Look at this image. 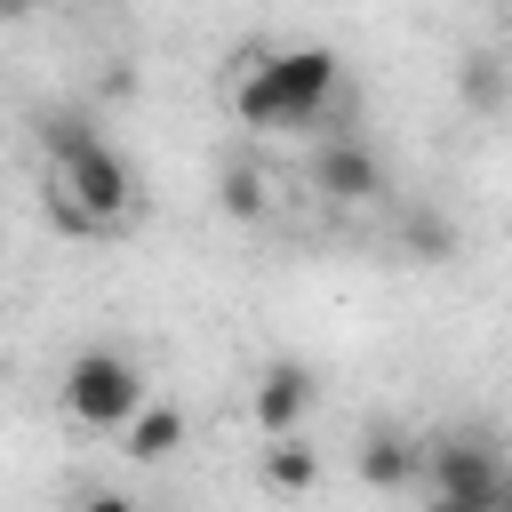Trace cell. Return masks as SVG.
I'll return each instance as SVG.
<instances>
[{"mask_svg": "<svg viewBox=\"0 0 512 512\" xmlns=\"http://www.w3.org/2000/svg\"><path fill=\"white\" fill-rule=\"evenodd\" d=\"M328 96H336V56L328 48H272V56L248 64L232 104H240L248 128H304V120H320Z\"/></svg>", "mask_w": 512, "mask_h": 512, "instance_id": "cell-1", "label": "cell"}, {"mask_svg": "<svg viewBox=\"0 0 512 512\" xmlns=\"http://www.w3.org/2000/svg\"><path fill=\"white\" fill-rule=\"evenodd\" d=\"M48 184L56 192H72L88 216H104L112 232L128 224V208H136V176H128V160L72 112V120H48Z\"/></svg>", "mask_w": 512, "mask_h": 512, "instance_id": "cell-2", "label": "cell"}, {"mask_svg": "<svg viewBox=\"0 0 512 512\" xmlns=\"http://www.w3.org/2000/svg\"><path fill=\"white\" fill-rule=\"evenodd\" d=\"M144 408H152V392H144V368L128 352H104L96 344V352H80L64 368V416L88 424V432H128Z\"/></svg>", "mask_w": 512, "mask_h": 512, "instance_id": "cell-3", "label": "cell"}, {"mask_svg": "<svg viewBox=\"0 0 512 512\" xmlns=\"http://www.w3.org/2000/svg\"><path fill=\"white\" fill-rule=\"evenodd\" d=\"M424 472H432V496H504V464L488 440L456 432V440H432L424 448Z\"/></svg>", "mask_w": 512, "mask_h": 512, "instance_id": "cell-4", "label": "cell"}, {"mask_svg": "<svg viewBox=\"0 0 512 512\" xmlns=\"http://www.w3.org/2000/svg\"><path fill=\"white\" fill-rule=\"evenodd\" d=\"M312 192H320V200H336V208H360V200H376V192H384V168H376V152H368V144L328 136V144L312 152Z\"/></svg>", "mask_w": 512, "mask_h": 512, "instance_id": "cell-5", "label": "cell"}, {"mask_svg": "<svg viewBox=\"0 0 512 512\" xmlns=\"http://www.w3.org/2000/svg\"><path fill=\"white\" fill-rule=\"evenodd\" d=\"M312 400H320V384H312L304 360H264V376H256V432H264V440L296 432Z\"/></svg>", "mask_w": 512, "mask_h": 512, "instance_id": "cell-6", "label": "cell"}, {"mask_svg": "<svg viewBox=\"0 0 512 512\" xmlns=\"http://www.w3.org/2000/svg\"><path fill=\"white\" fill-rule=\"evenodd\" d=\"M256 480H264L272 496H304V488H320V448H312L304 432H280V440L256 448Z\"/></svg>", "mask_w": 512, "mask_h": 512, "instance_id": "cell-7", "label": "cell"}, {"mask_svg": "<svg viewBox=\"0 0 512 512\" xmlns=\"http://www.w3.org/2000/svg\"><path fill=\"white\" fill-rule=\"evenodd\" d=\"M416 472H424V448L408 432H368L360 440V480L368 488H408Z\"/></svg>", "mask_w": 512, "mask_h": 512, "instance_id": "cell-8", "label": "cell"}, {"mask_svg": "<svg viewBox=\"0 0 512 512\" xmlns=\"http://www.w3.org/2000/svg\"><path fill=\"white\" fill-rule=\"evenodd\" d=\"M184 448V408H168V400H152L136 424H128V456L136 464H168Z\"/></svg>", "mask_w": 512, "mask_h": 512, "instance_id": "cell-9", "label": "cell"}, {"mask_svg": "<svg viewBox=\"0 0 512 512\" xmlns=\"http://www.w3.org/2000/svg\"><path fill=\"white\" fill-rule=\"evenodd\" d=\"M216 200H224V216H240V224H256V216L272 208V192H264V176H256L248 160H224V176H216Z\"/></svg>", "mask_w": 512, "mask_h": 512, "instance_id": "cell-10", "label": "cell"}, {"mask_svg": "<svg viewBox=\"0 0 512 512\" xmlns=\"http://www.w3.org/2000/svg\"><path fill=\"white\" fill-rule=\"evenodd\" d=\"M456 88H464V104H472V112H496V104H504V72H496V56H464Z\"/></svg>", "mask_w": 512, "mask_h": 512, "instance_id": "cell-11", "label": "cell"}, {"mask_svg": "<svg viewBox=\"0 0 512 512\" xmlns=\"http://www.w3.org/2000/svg\"><path fill=\"white\" fill-rule=\"evenodd\" d=\"M408 248H416L424 264H440V256H456V232H448L440 216H408Z\"/></svg>", "mask_w": 512, "mask_h": 512, "instance_id": "cell-12", "label": "cell"}, {"mask_svg": "<svg viewBox=\"0 0 512 512\" xmlns=\"http://www.w3.org/2000/svg\"><path fill=\"white\" fill-rule=\"evenodd\" d=\"M432 512H504V496H432Z\"/></svg>", "mask_w": 512, "mask_h": 512, "instance_id": "cell-13", "label": "cell"}, {"mask_svg": "<svg viewBox=\"0 0 512 512\" xmlns=\"http://www.w3.org/2000/svg\"><path fill=\"white\" fill-rule=\"evenodd\" d=\"M80 512H144V504H128V496H80Z\"/></svg>", "mask_w": 512, "mask_h": 512, "instance_id": "cell-14", "label": "cell"}]
</instances>
